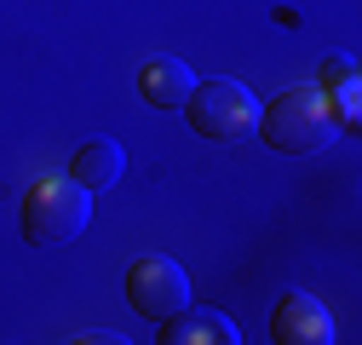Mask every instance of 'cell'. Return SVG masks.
Segmentation results:
<instances>
[{
  "instance_id": "3",
  "label": "cell",
  "mask_w": 362,
  "mask_h": 345,
  "mask_svg": "<svg viewBox=\"0 0 362 345\" xmlns=\"http://www.w3.org/2000/svg\"><path fill=\"white\" fill-rule=\"evenodd\" d=\"M185 110H190V127L202 139H213V144H236V139H247L259 127V98L247 93L242 81H224V75L190 86Z\"/></svg>"
},
{
  "instance_id": "5",
  "label": "cell",
  "mask_w": 362,
  "mask_h": 345,
  "mask_svg": "<svg viewBox=\"0 0 362 345\" xmlns=\"http://www.w3.org/2000/svg\"><path fill=\"white\" fill-rule=\"evenodd\" d=\"M270 339L276 345H328L334 339V317L322 311V299H310V293H282V305L270 311Z\"/></svg>"
},
{
  "instance_id": "4",
  "label": "cell",
  "mask_w": 362,
  "mask_h": 345,
  "mask_svg": "<svg viewBox=\"0 0 362 345\" xmlns=\"http://www.w3.org/2000/svg\"><path fill=\"white\" fill-rule=\"evenodd\" d=\"M127 305L161 322L173 317L178 305H190V271L178 265V259L167 253H144V259H132V271H127Z\"/></svg>"
},
{
  "instance_id": "1",
  "label": "cell",
  "mask_w": 362,
  "mask_h": 345,
  "mask_svg": "<svg viewBox=\"0 0 362 345\" xmlns=\"http://www.w3.org/2000/svg\"><path fill=\"white\" fill-rule=\"evenodd\" d=\"M259 133L282 156H316V150L334 144L339 121H334V104H328L322 86H288L270 104H259Z\"/></svg>"
},
{
  "instance_id": "2",
  "label": "cell",
  "mask_w": 362,
  "mask_h": 345,
  "mask_svg": "<svg viewBox=\"0 0 362 345\" xmlns=\"http://www.w3.org/2000/svg\"><path fill=\"white\" fill-rule=\"evenodd\" d=\"M93 219V190H81L75 179H40L23 196V242L29 247H64L86 230Z\"/></svg>"
},
{
  "instance_id": "7",
  "label": "cell",
  "mask_w": 362,
  "mask_h": 345,
  "mask_svg": "<svg viewBox=\"0 0 362 345\" xmlns=\"http://www.w3.org/2000/svg\"><path fill=\"white\" fill-rule=\"evenodd\" d=\"M121 172H127V150H121L115 139H86V144L75 150V161H69V179H75L81 190H93V196L115 190Z\"/></svg>"
},
{
  "instance_id": "6",
  "label": "cell",
  "mask_w": 362,
  "mask_h": 345,
  "mask_svg": "<svg viewBox=\"0 0 362 345\" xmlns=\"http://www.w3.org/2000/svg\"><path fill=\"white\" fill-rule=\"evenodd\" d=\"M161 345H236V322L224 311H196V305H178L173 317H161Z\"/></svg>"
},
{
  "instance_id": "8",
  "label": "cell",
  "mask_w": 362,
  "mask_h": 345,
  "mask_svg": "<svg viewBox=\"0 0 362 345\" xmlns=\"http://www.w3.org/2000/svg\"><path fill=\"white\" fill-rule=\"evenodd\" d=\"M190 86L196 81H190V69L178 58H144V69H139V98L150 110H185Z\"/></svg>"
}]
</instances>
